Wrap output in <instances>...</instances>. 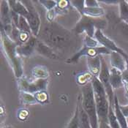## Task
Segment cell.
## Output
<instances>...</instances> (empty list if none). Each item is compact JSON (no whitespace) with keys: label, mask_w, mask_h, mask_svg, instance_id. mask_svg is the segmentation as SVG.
Masks as SVG:
<instances>
[{"label":"cell","mask_w":128,"mask_h":128,"mask_svg":"<svg viewBox=\"0 0 128 128\" xmlns=\"http://www.w3.org/2000/svg\"><path fill=\"white\" fill-rule=\"evenodd\" d=\"M110 54L111 51L103 46H99L97 48H89L84 46L82 49L80 50L76 54H75L70 59L67 61V62L70 64L76 63L78 61V59L83 56H86L87 57H94L103 54L110 55Z\"/></svg>","instance_id":"obj_6"},{"label":"cell","mask_w":128,"mask_h":128,"mask_svg":"<svg viewBox=\"0 0 128 128\" xmlns=\"http://www.w3.org/2000/svg\"><path fill=\"white\" fill-rule=\"evenodd\" d=\"M110 83L113 89H118L124 86L122 80V72L112 68L110 70Z\"/></svg>","instance_id":"obj_14"},{"label":"cell","mask_w":128,"mask_h":128,"mask_svg":"<svg viewBox=\"0 0 128 128\" xmlns=\"http://www.w3.org/2000/svg\"><path fill=\"white\" fill-rule=\"evenodd\" d=\"M108 120L109 125L111 128H122L118 123L117 118H116V116L115 115L114 108L111 105H110V108H109Z\"/></svg>","instance_id":"obj_23"},{"label":"cell","mask_w":128,"mask_h":128,"mask_svg":"<svg viewBox=\"0 0 128 128\" xmlns=\"http://www.w3.org/2000/svg\"><path fill=\"white\" fill-rule=\"evenodd\" d=\"M119 16L123 21L128 19V1H119Z\"/></svg>","instance_id":"obj_24"},{"label":"cell","mask_w":128,"mask_h":128,"mask_svg":"<svg viewBox=\"0 0 128 128\" xmlns=\"http://www.w3.org/2000/svg\"><path fill=\"white\" fill-rule=\"evenodd\" d=\"M94 38L98 41V42L102 46L106 48L111 52H117L122 54L126 60H128V55L124 52V50L120 48L112 40L106 37L101 30H97L95 31Z\"/></svg>","instance_id":"obj_9"},{"label":"cell","mask_w":128,"mask_h":128,"mask_svg":"<svg viewBox=\"0 0 128 128\" xmlns=\"http://www.w3.org/2000/svg\"><path fill=\"white\" fill-rule=\"evenodd\" d=\"M91 82L94 90L99 122L108 123V116L110 108V102L106 89L101 84L100 80L97 77H93Z\"/></svg>","instance_id":"obj_2"},{"label":"cell","mask_w":128,"mask_h":128,"mask_svg":"<svg viewBox=\"0 0 128 128\" xmlns=\"http://www.w3.org/2000/svg\"><path fill=\"white\" fill-rule=\"evenodd\" d=\"M93 76L89 72H82L76 76V82L80 86H84L91 82L93 78Z\"/></svg>","instance_id":"obj_21"},{"label":"cell","mask_w":128,"mask_h":128,"mask_svg":"<svg viewBox=\"0 0 128 128\" xmlns=\"http://www.w3.org/2000/svg\"><path fill=\"white\" fill-rule=\"evenodd\" d=\"M32 76L35 79H47L49 76V72L46 67L42 65H37L32 70Z\"/></svg>","instance_id":"obj_19"},{"label":"cell","mask_w":128,"mask_h":128,"mask_svg":"<svg viewBox=\"0 0 128 128\" xmlns=\"http://www.w3.org/2000/svg\"><path fill=\"white\" fill-rule=\"evenodd\" d=\"M70 5L71 6L70 1H68V0L57 1V6L55 8L56 14H63L64 12L68 11Z\"/></svg>","instance_id":"obj_25"},{"label":"cell","mask_w":128,"mask_h":128,"mask_svg":"<svg viewBox=\"0 0 128 128\" xmlns=\"http://www.w3.org/2000/svg\"><path fill=\"white\" fill-rule=\"evenodd\" d=\"M1 42L4 54L17 78L23 77V61L17 52V43L12 40L1 26Z\"/></svg>","instance_id":"obj_1"},{"label":"cell","mask_w":128,"mask_h":128,"mask_svg":"<svg viewBox=\"0 0 128 128\" xmlns=\"http://www.w3.org/2000/svg\"><path fill=\"white\" fill-rule=\"evenodd\" d=\"M101 55L94 57H87V67L89 72L94 76L98 78L101 71Z\"/></svg>","instance_id":"obj_11"},{"label":"cell","mask_w":128,"mask_h":128,"mask_svg":"<svg viewBox=\"0 0 128 128\" xmlns=\"http://www.w3.org/2000/svg\"><path fill=\"white\" fill-rule=\"evenodd\" d=\"M56 15H57V14H56V12L55 9L48 10V11H47V13H46V18H47V20L48 21L52 22L54 20V19Z\"/></svg>","instance_id":"obj_33"},{"label":"cell","mask_w":128,"mask_h":128,"mask_svg":"<svg viewBox=\"0 0 128 128\" xmlns=\"http://www.w3.org/2000/svg\"><path fill=\"white\" fill-rule=\"evenodd\" d=\"M48 84V79H35L30 81L25 77L18 78V86L20 91L33 94L38 92L46 91Z\"/></svg>","instance_id":"obj_5"},{"label":"cell","mask_w":128,"mask_h":128,"mask_svg":"<svg viewBox=\"0 0 128 128\" xmlns=\"http://www.w3.org/2000/svg\"><path fill=\"white\" fill-rule=\"evenodd\" d=\"M106 20L101 18H92L86 16H83L77 23L75 27V31L77 34L85 32L86 35L94 38L95 33L94 28L96 27L98 30H102L106 26Z\"/></svg>","instance_id":"obj_4"},{"label":"cell","mask_w":128,"mask_h":128,"mask_svg":"<svg viewBox=\"0 0 128 128\" xmlns=\"http://www.w3.org/2000/svg\"><path fill=\"white\" fill-rule=\"evenodd\" d=\"M20 99L23 104L26 105H33L38 102L37 100L34 98L33 94H30L24 92H20Z\"/></svg>","instance_id":"obj_22"},{"label":"cell","mask_w":128,"mask_h":128,"mask_svg":"<svg viewBox=\"0 0 128 128\" xmlns=\"http://www.w3.org/2000/svg\"><path fill=\"white\" fill-rule=\"evenodd\" d=\"M81 91V105L90 119L92 128H99L98 115L92 82L83 86Z\"/></svg>","instance_id":"obj_3"},{"label":"cell","mask_w":128,"mask_h":128,"mask_svg":"<svg viewBox=\"0 0 128 128\" xmlns=\"http://www.w3.org/2000/svg\"><path fill=\"white\" fill-rule=\"evenodd\" d=\"M38 40L35 36L31 35L29 40L21 46H17V52L20 56H30L35 50Z\"/></svg>","instance_id":"obj_10"},{"label":"cell","mask_w":128,"mask_h":128,"mask_svg":"<svg viewBox=\"0 0 128 128\" xmlns=\"http://www.w3.org/2000/svg\"></svg>","instance_id":"obj_44"},{"label":"cell","mask_w":128,"mask_h":128,"mask_svg":"<svg viewBox=\"0 0 128 128\" xmlns=\"http://www.w3.org/2000/svg\"><path fill=\"white\" fill-rule=\"evenodd\" d=\"M29 116V110L26 108H20L17 111V117L20 120L24 121Z\"/></svg>","instance_id":"obj_32"},{"label":"cell","mask_w":128,"mask_h":128,"mask_svg":"<svg viewBox=\"0 0 128 128\" xmlns=\"http://www.w3.org/2000/svg\"><path fill=\"white\" fill-rule=\"evenodd\" d=\"M1 24L3 25L12 24L11 9L8 4V1L1 2Z\"/></svg>","instance_id":"obj_15"},{"label":"cell","mask_w":128,"mask_h":128,"mask_svg":"<svg viewBox=\"0 0 128 128\" xmlns=\"http://www.w3.org/2000/svg\"><path fill=\"white\" fill-rule=\"evenodd\" d=\"M122 80L123 83H128V70H125L122 72Z\"/></svg>","instance_id":"obj_37"},{"label":"cell","mask_w":128,"mask_h":128,"mask_svg":"<svg viewBox=\"0 0 128 128\" xmlns=\"http://www.w3.org/2000/svg\"><path fill=\"white\" fill-rule=\"evenodd\" d=\"M78 126L79 128H92L91 122L89 116L81 105V101L80 103V98H78Z\"/></svg>","instance_id":"obj_18"},{"label":"cell","mask_w":128,"mask_h":128,"mask_svg":"<svg viewBox=\"0 0 128 128\" xmlns=\"http://www.w3.org/2000/svg\"><path fill=\"white\" fill-rule=\"evenodd\" d=\"M119 108L121 109L122 114H124V116L128 118V104L127 105H120L119 104Z\"/></svg>","instance_id":"obj_35"},{"label":"cell","mask_w":128,"mask_h":128,"mask_svg":"<svg viewBox=\"0 0 128 128\" xmlns=\"http://www.w3.org/2000/svg\"><path fill=\"white\" fill-rule=\"evenodd\" d=\"M104 9L101 7L95 8H85L84 11V16H89L92 18H101L104 15Z\"/></svg>","instance_id":"obj_20"},{"label":"cell","mask_w":128,"mask_h":128,"mask_svg":"<svg viewBox=\"0 0 128 128\" xmlns=\"http://www.w3.org/2000/svg\"><path fill=\"white\" fill-rule=\"evenodd\" d=\"M98 78L106 89V92L108 97L110 105L114 106V94L113 91V87L111 86L110 83V70L108 69V67L105 59L102 57L101 58V71L99 75Z\"/></svg>","instance_id":"obj_7"},{"label":"cell","mask_w":128,"mask_h":128,"mask_svg":"<svg viewBox=\"0 0 128 128\" xmlns=\"http://www.w3.org/2000/svg\"><path fill=\"white\" fill-rule=\"evenodd\" d=\"M12 128V127H10V126H7V127H4V128Z\"/></svg>","instance_id":"obj_42"},{"label":"cell","mask_w":128,"mask_h":128,"mask_svg":"<svg viewBox=\"0 0 128 128\" xmlns=\"http://www.w3.org/2000/svg\"><path fill=\"white\" fill-rule=\"evenodd\" d=\"M121 29H122V32L124 33V34L128 38V24H127L126 23H124V22L123 21V24H122Z\"/></svg>","instance_id":"obj_36"},{"label":"cell","mask_w":128,"mask_h":128,"mask_svg":"<svg viewBox=\"0 0 128 128\" xmlns=\"http://www.w3.org/2000/svg\"><path fill=\"white\" fill-rule=\"evenodd\" d=\"M85 6L86 8L99 7L98 2L96 1V0H85Z\"/></svg>","instance_id":"obj_34"},{"label":"cell","mask_w":128,"mask_h":128,"mask_svg":"<svg viewBox=\"0 0 128 128\" xmlns=\"http://www.w3.org/2000/svg\"><path fill=\"white\" fill-rule=\"evenodd\" d=\"M99 128H111L108 123L104 122H99Z\"/></svg>","instance_id":"obj_38"},{"label":"cell","mask_w":128,"mask_h":128,"mask_svg":"<svg viewBox=\"0 0 128 128\" xmlns=\"http://www.w3.org/2000/svg\"><path fill=\"white\" fill-rule=\"evenodd\" d=\"M78 113H79V106L78 102L77 103L76 109L75 111V114L71 118L70 122H69V124L67 128H79L78 126Z\"/></svg>","instance_id":"obj_28"},{"label":"cell","mask_w":128,"mask_h":128,"mask_svg":"<svg viewBox=\"0 0 128 128\" xmlns=\"http://www.w3.org/2000/svg\"><path fill=\"white\" fill-rule=\"evenodd\" d=\"M110 62L113 68H116L122 72L126 70V59L117 52H111L110 54Z\"/></svg>","instance_id":"obj_12"},{"label":"cell","mask_w":128,"mask_h":128,"mask_svg":"<svg viewBox=\"0 0 128 128\" xmlns=\"http://www.w3.org/2000/svg\"><path fill=\"white\" fill-rule=\"evenodd\" d=\"M8 4L10 5V8L12 11L18 14L20 16H23L24 18H26V16L29 14V11L27 8L25 7V5L22 3L20 1H16V0H11L8 1Z\"/></svg>","instance_id":"obj_17"},{"label":"cell","mask_w":128,"mask_h":128,"mask_svg":"<svg viewBox=\"0 0 128 128\" xmlns=\"http://www.w3.org/2000/svg\"><path fill=\"white\" fill-rule=\"evenodd\" d=\"M22 3L25 5L29 11V14L26 16V19L27 20L30 28L32 30V34L34 36H38L39 34L40 27V18L38 12L35 10L32 2L31 1H23Z\"/></svg>","instance_id":"obj_8"},{"label":"cell","mask_w":128,"mask_h":128,"mask_svg":"<svg viewBox=\"0 0 128 128\" xmlns=\"http://www.w3.org/2000/svg\"><path fill=\"white\" fill-rule=\"evenodd\" d=\"M70 4L72 7L76 8V10L80 13L81 16H84V11L86 8L85 6V0H80V1H70Z\"/></svg>","instance_id":"obj_29"},{"label":"cell","mask_w":128,"mask_h":128,"mask_svg":"<svg viewBox=\"0 0 128 128\" xmlns=\"http://www.w3.org/2000/svg\"><path fill=\"white\" fill-rule=\"evenodd\" d=\"M39 2L41 3L42 5L48 11L55 9L57 6V1L54 0H40Z\"/></svg>","instance_id":"obj_30"},{"label":"cell","mask_w":128,"mask_h":128,"mask_svg":"<svg viewBox=\"0 0 128 128\" xmlns=\"http://www.w3.org/2000/svg\"><path fill=\"white\" fill-rule=\"evenodd\" d=\"M114 110L116 118L118 120V123L122 128H128V122L127 118L122 114L121 109L119 108V102H118V98L116 94H114Z\"/></svg>","instance_id":"obj_16"},{"label":"cell","mask_w":128,"mask_h":128,"mask_svg":"<svg viewBox=\"0 0 128 128\" xmlns=\"http://www.w3.org/2000/svg\"><path fill=\"white\" fill-rule=\"evenodd\" d=\"M18 29L20 32H26V33H29L30 34H32V30H31L30 24H29L27 20L26 19V18H24L23 16H20L19 23H18Z\"/></svg>","instance_id":"obj_26"},{"label":"cell","mask_w":128,"mask_h":128,"mask_svg":"<svg viewBox=\"0 0 128 128\" xmlns=\"http://www.w3.org/2000/svg\"><path fill=\"white\" fill-rule=\"evenodd\" d=\"M124 84V88L125 90V96L128 99V83H123Z\"/></svg>","instance_id":"obj_39"},{"label":"cell","mask_w":128,"mask_h":128,"mask_svg":"<svg viewBox=\"0 0 128 128\" xmlns=\"http://www.w3.org/2000/svg\"><path fill=\"white\" fill-rule=\"evenodd\" d=\"M126 64H127V66H126V70H128V60H126Z\"/></svg>","instance_id":"obj_41"},{"label":"cell","mask_w":128,"mask_h":128,"mask_svg":"<svg viewBox=\"0 0 128 128\" xmlns=\"http://www.w3.org/2000/svg\"><path fill=\"white\" fill-rule=\"evenodd\" d=\"M102 2L106 3V4H116L119 3V1H101Z\"/></svg>","instance_id":"obj_40"},{"label":"cell","mask_w":128,"mask_h":128,"mask_svg":"<svg viewBox=\"0 0 128 128\" xmlns=\"http://www.w3.org/2000/svg\"><path fill=\"white\" fill-rule=\"evenodd\" d=\"M35 50L39 54L45 56V57H47L48 59H56L58 58L57 55L55 54V52L52 50V48L49 46H48L45 42L40 41V40H38V42H37Z\"/></svg>","instance_id":"obj_13"},{"label":"cell","mask_w":128,"mask_h":128,"mask_svg":"<svg viewBox=\"0 0 128 128\" xmlns=\"http://www.w3.org/2000/svg\"><path fill=\"white\" fill-rule=\"evenodd\" d=\"M124 23H126L127 24H128V20H124Z\"/></svg>","instance_id":"obj_43"},{"label":"cell","mask_w":128,"mask_h":128,"mask_svg":"<svg viewBox=\"0 0 128 128\" xmlns=\"http://www.w3.org/2000/svg\"><path fill=\"white\" fill-rule=\"evenodd\" d=\"M34 98L37 100L38 102L41 103V104H44L48 102L49 100V96L48 94L47 93L46 91H41L38 92L35 94H34Z\"/></svg>","instance_id":"obj_27"},{"label":"cell","mask_w":128,"mask_h":128,"mask_svg":"<svg viewBox=\"0 0 128 128\" xmlns=\"http://www.w3.org/2000/svg\"><path fill=\"white\" fill-rule=\"evenodd\" d=\"M100 43L98 41L94 38H91L88 35H86L84 39V46L89 47V48H97L99 47Z\"/></svg>","instance_id":"obj_31"}]
</instances>
